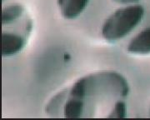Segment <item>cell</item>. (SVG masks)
Segmentation results:
<instances>
[{"label": "cell", "instance_id": "obj_2", "mask_svg": "<svg viewBox=\"0 0 150 120\" xmlns=\"http://www.w3.org/2000/svg\"><path fill=\"white\" fill-rule=\"evenodd\" d=\"M144 13V8L139 4L118 8L103 23V38L108 43H115L125 38L142 22Z\"/></svg>", "mask_w": 150, "mask_h": 120}, {"label": "cell", "instance_id": "obj_6", "mask_svg": "<svg viewBox=\"0 0 150 120\" xmlns=\"http://www.w3.org/2000/svg\"><path fill=\"white\" fill-rule=\"evenodd\" d=\"M25 14V8L20 4H10L4 8L2 12L3 25L9 24L12 22L20 18Z\"/></svg>", "mask_w": 150, "mask_h": 120}, {"label": "cell", "instance_id": "obj_3", "mask_svg": "<svg viewBox=\"0 0 150 120\" xmlns=\"http://www.w3.org/2000/svg\"><path fill=\"white\" fill-rule=\"evenodd\" d=\"M28 35L9 30L2 34V53L4 57H10L20 53L27 44Z\"/></svg>", "mask_w": 150, "mask_h": 120}, {"label": "cell", "instance_id": "obj_4", "mask_svg": "<svg viewBox=\"0 0 150 120\" xmlns=\"http://www.w3.org/2000/svg\"><path fill=\"white\" fill-rule=\"evenodd\" d=\"M90 0H58L61 15L66 19H74L84 11Z\"/></svg>", "mask_w": 150, "mask_h": 120}, {"label": "cell", "instance_id": "obj_1", "mask_svg": "<svg viewBox=\"0 0 150 120\" xmlns=\"http://www.w3.org/2000/svg\"><path fill=\"white\" fill-rule=\"evenodd\" d=\"M126 78L115 71H101L80 78L67 93H60L64 101V115L68 119L95 117L110 109V117L116 104L129 96Z\"/></svg>", "mask_w": 150, "mask_h": 120}, {"label": "cell", "instance_id": "obj_7", "mask_svg": "<svg viewBox=\"0 0 150 120\" xmlns=\"http://www.w3.org/2000/svg\"><path fill=\"white\" fill-rule=\"evenodd\" d=\"M112 1L121 4H137L140 0H112Z\"/></svg>", "mask_w": 150, "mask_h": 120}, {"label": "cell", "instance_id": "obj_8", "mask_svg": "<svg viewBox=\"0 0 150 120\" xmlns=\"http://www.w3.org/2000/svg\"><path fill=\"white\" fill-rule=\"evenodd\" d=\"M3 1H5V0H3Z\"/></svg>", "mask_w": 150, "mask_h": 120}, {"label": "cell", "instance_id": "obj_5", "mask_svg": "<svg viewBox=\"0 0 150 120\" xmlns=\"http://www.w3.org/2000/svg\"><path fill=\"white\" fill-rule=\"evenodd\" d=\"M127 51L134 54H150V27L143 29L131 39Z\"/></svg>", "mask_w": 150, "mask_h": 120}]
</instances>
